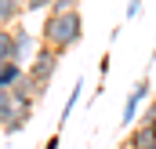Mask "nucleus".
I'll use <instances>...</instances> for the list:
<instances>
[{"mask_svg": "<svg viewBox=\"0 0 156 149\" xmlns=\"http://www.w3.org/2000/svg\"><path fill=\"white\" fill-rule=\"evenodd\" d=\"M22 15H26V0H0V29L18 26Z\"/></svg>", "mask_w": 156, "mask_h": 149, "instance_id": "nucleus-7", "label": "nucleus"}, {"mask_svg": "<svg viewBox=\"0 0 156 149\" xmlns=\"http://www.w3.org/2000/svg\"><path fill=\"white\" fill-rule=\"evenodd\" d=\"M15 62V33L11 29H0V66Z\"/></svg>", "mask_w": 156, "mask_h": 149, "instance_id": "nucleus-10", "label": "nucleus"}, {"mask_svg": "<svg viewBox=\"0 0 156 149\" xmlns=\"http://www.w3.org/2000/svg\"><path fill=\"white\" fill-rule=\"evenodd\" d=\"M123 149H156V127L153 124H138V127L127 135Z\"/></svg>", "mask_w": 156, "mask_h": 149, "instance_id": "nucleus-6", "label": "nucleus"}, {"mask_svg": "<svg viewBox=\"0 0 156 149\" xmlns=\"http://www.w3.org/2000/svg\"><path fill=\"white\" fill-rule=\"evenodd\" d=\"M22 73H26L22 62H7V66H0V91H11V87L22 80Z\"/></svg>", "mask_w": 156, "mask_h": 149, "instance_id": "nucleus-8", "label": "nucleus"}, {"mask_svg": "<svg viewBox=\"0 0 156 149\" xmlns=\"http://www.w3.org/2000/svg\"><path fill=\"white\" fill-rule=\"evenodd\" d=\"M80 40H83V15L76 11H47L44 15V26H40V44L44 47H55L58 55L73 51Z\"/></svg>", "mask_w": 156, "mask_h": 149, "instance_id": "nucleus-1", "label": "nucleus"}, {"mask_svg": "<svg viewBox=\"0 0 156 149\" xmlns=\"http://www.w3.org/2000/svg\"><path fill=\"white\" fill-rule=\"evenodd\" d=\"M11 91H0V127H4V120H7V109H11Z\"/></svg>", "mask_w": 156, "mask_h": 149, "instance_id": "nucleus-11", "label": "nucleus"}, {"mask_svg": "<svg viewBox=\"0 0 156 149\" xmlns=\"http://www.w3.org/2000/svg\"><path fill=\"white\" fill-rule=\"evenodd\" d=\"M51 4H55V0H26V15H29V11H44V15H47Z\"/></svg>", "mask_w": 156, "mask_h": 149, "instance_id": "nucleus-12", "label": "nucleus"}, {"mask_svg": "<svg viewBox=\"0 0 156 149\" xmlns=\"http://www.w3.org/2000/svg\"><path fill=\"white\" fill-rule=\"evenodd\" d=\"M145 102H149V76H138L134 87L127 91V102H123V113H120V127L134 124V116H138V109H142Z\"/></svg>", "mask_w": 156, "mask_h": 149, "instance_id": "nucleus-3", "label": "nucleus"}, {"mask_svg": "<svg viewBox=\"0 0 156 149\" xmlns=\"http://www.w3.org/2000/svg\"><path fill=\"white\" fill-rule=\"evenodd\" d=\"M58 66H62V55L55 51V47H44L40 44L37 47V55H33V62L26 66V73L37 80V91H40V98L47 95V87H51V80H55V73H58Z\"/></svg>", "mask_w": 156, "mask_h": 149, "instance_id": "nucleus-2", "label": "nucleus"}, {"mask_svg": "<svg viewBox=\"0 0 156 149\" xmlns=\"http://www.w3.org/2000/svg\"><path fill=\"white\" fill-rule=\"evenodd\" d=\"M11 33H15V62H22V66H29L33 62V55H37V37L18 22V26H11Z\"/></svg>", "mask_w": 156, "mask_h": 149, "instance_id": "nucleus-4", "label": "nucleus"}, {"mask_svg": "<svg viewBox=\"0 0 156 149\" xmlns=\"http://www.w3.org/2000/svg\"><path fill=\"white\" fill-rule=\"evenodd\" d=\"M80 95H83V80H76V84H73V91H69V98H66V106H62V116H58V124H69V116H73V109H76Z\"/></svg>", "mask_w": 156, "mask_h": 149, "instance_id": "nucleus-9", "label": "nucleus"}, {"mask_svg": "<svg viewBox=\"0 0 156 149\" xmlns=\"http://www.w3.org/2000/svg\"><path fill=\"white\" fill-rule=\"evenodd\" d=\"M62 146V138H58V135H51V138H47V149H58Z\"/></svg>", "mask_w": 156, "mask_h": 149, "instance_id": "nucleus-16", "label": "nucleus"}, {"mask_svg": "<svg viewBox=\"0 0 156 149\" xmlns=\"http://www.w3.org/2000/svg\"><path fill=\"white\" fill-rule=\"evenodd\" d=\"M11 98H15V95H11ZM33 109H37V106H26V102H18V98H15V102H11V109H7L4 127H0V135H18V131L33 120Z\"/></svg>", "mask_w": 156, "mask_h": 149, "instance_id": "nucleus-5", "label": "nucleus"}, {"mask_svg": "<svg viewBox=\"0 0 156 149\" xmlns=\"http://www.w3.org/2000/svg\"><path fill=\"white\" fill-rule=\"evenodd\" d=\"M142 124H153V127H156V98H149V102H145V113H142Z\"/></svg>", "mask_w": 156, "mask_h": 149, "instance_id": "nucleus-13", "label": "nucleus"}, {"mask_svg": "<svg viewBox=\"0 0 156 149\" xmlns=\"http://www.w3.org/2000/svg\"><path fill=\"white\" fill-rule=\"evenodd\" d=\"M80 7V0H55L51 4V11H76Z\"/></svg>", "mask_w": 156, "mask_h": 149, "instance_id": "nucleus-14", "label": "nucleus"}, {"mask_svg": "<svg viewBox=\"0 0 156 149\" xmlns=\"http://www.w3.org/2000/svg\"><path fill=\"white\" fill-rule=\"evenodd\" d=\"M138 7H142V0H127V22L138 18Z\"/></svg>", "mask_w": 156, "mask_h": 149, "instance_id": "nucleus-15", "label": "nucleus"}]
</instances>
